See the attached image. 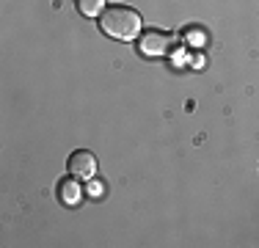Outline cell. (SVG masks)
<instances>
[{"label":"cell","instance_id":"1","mask_svg":"<svg viewBox=\"0 0 259 248\" xmlns=\"http://www.w3.org/2000/svg\"><path fill=\"white\" fill-rule=\"evenodd\" d=\"M100 28L105 36L110 39H119V42H133L135 36L141 33L144 28V20L135 9L130 6H108L100 17Z\"/></svg>","mask_w":259,"mask_h":248},{"label":"cell","instance_id":"2","mask_svg":"<svg viewBox=\"0 0 259 248\" xmlns=\"http://www.w3.org/2000/svg\"><path fill=\"white\" fill-rule=\"evenodd\" d=\"M171 45H174L171 33H165V30H160V28L144 30V33H141V39H138L141 55H149V58H160V55H168V53H171Z\"/></svg>","mask_w":259,"mask_h":248},{"label":"cell","instance_id":"3","mask_svg":"<svg viewBox=\"0 0 259 248\" xmlns=\"http://www.w3.org/2000/svg\"><path fill=\"white\" fill-rule=\"evenodd\" d=\"M72 177L83 179V182H91L97 177V157L89 152V149H77V152L69 154V163H66Z\"/></svg>","mask_w":259,"mask_h":248},{"label":"cell","instance_id":"4","mask_svg":"<svg viewBox=\"0 0 259 248\" xmlns=\"http://www.w3.org/2000/svg\"><path fill=\"white\" fill-rule=\"evenodd\" d=\"M58 198L66 204V207H75L83 198V188H80V179L77 177H66L58 182Z\"/></svg>","mask_w":259,"mask_h":248},{"label":"cell","instance_id":"5","mask_svg":"<svg viewBox=\"0 0 259 248\" xmlns=\"http://www.w3.org/2000/svg\"><path fill=\"white\" fill-rule=\"evenodd\" d=\"M75 6L83 17H102L105 11V0H75Z\"/></svg>","mask_w":259,"mask_h":248},{"label":"cell","instance_id":"6","mask_svg":"<svg viewBox=\"0 0 259 248\" xmlns=\"http://www.w3.org/2000/svg\"><path fill=\"white\" fill-rule=\"evenodd\" d=\"M190 64H196L193 69H204V66H201V64H204V61H201V55H196V58H190Z\"/></svg>","mask_w":259,"mask_h":248}]
</instances>
